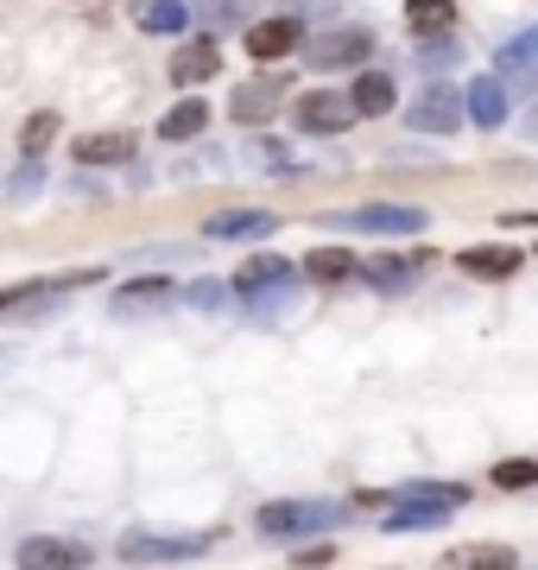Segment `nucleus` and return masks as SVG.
Here are the masks:
<instances>
[{"mask_svg": "<svg viewBox=\"0 0 538 570\" xmlns=\"http://www.w3.org/2000/svg\"><path fill=\"white\" fill-rule=\"evenodd\" d=\"M235 292H241V305H248L253 324H279L291 305H298V266L286 261H248L235 273Z\"/></svg>", "mask_w": 538, "mask_h": 570, "instance_id": "obj_1", "label": "nucleus"}, {"mask_svg": "<svg viewBox=\"0 0 538 570\" xmlns=\"http://www.w3.org/2000/svg\"><path fill=\"white\" fill-rule=\"evenodd\" d=\"M102 273H63V279H26L13 292H0V317L7 324H39V317H58L63 298L77 292V285H96Z\"/></svg>", "mask_w": 538, "mask_h": 570, "instance_id": "obj_2", "label": "nucleus"}, {"mask_svg": "<svg viewBox=\"0 0 538 570\" xmlns=\"http://www.w3.org/2000/svg\"><path fill=\"white\" fill-rule=\"evenodd\" d=\"M336 235H425L431 228V209L418 204H361V209H336L323 216Z\"/></svg>", "mask_w": 538, "mask_h": 570, "instance_id": "obj_3", "label": "nucleus"}, {"mask_svg": "<svg viewBox=\"0 0 538 570\" xmlns=\"http://www.w3.org/2000/svg\"><path fill=\"white\" fill-rule=\"evenodd\" d=\"M349 520L342 501H267L253 527L267 532V539H305V532H330Z\"/></svg>", "mask_w": 538, "mask_h": 570, "instance_id": "obj_4", "label": "nucleus"}, {"mask_svg": "<svg viewBox=\"0 0 538 570\" xmlns=\"http://www.w3.org/2000/svg\"><path fill=\"white\" fill-rule=\"evenodd\" d=\"M368 58H373L368 26H336V32L305 45V63H311V70H355V63H368Z\"/></svg>", "mask_w": 538, "mask_h": 570, "instance_id": "obj_5", "label": "nucleus"}, {"mask_svg": "<svg viewBox=\"0 0 538 570\" xmlns=\"http://www.w3.org/2000/svg\"><path fill=\"white\" fill-rule=\"evenodd\" d=\"M291 121L305 127V134H342V127H355V96L311 89V96H298V102H291Z\"/></svg>", "mask_w": 538, "mask_h": 570, "instance_id": "obj_6", "label": "nucleus"}, {"mask_svg": "<svg viewBox=\"0 0 538 570\" xmlns=\"http://www.w3.org/2000/svg\"><path fill=\"white\" fill-rule=\"evenodd\" d=\"M171 305H178V285H171V279H133V285H121V292L108 298V311H114V317H127V324L159 317V311H171Z\"/></svg>", "mask_w": 538, "mask_h": 570, "instance_id": "obj_7", "label": "nucleus"}, {"mask_svg": "<svg viewBox=\"0 0 538 570\" xmlns=\"http://www.w3.org/2000/svg\"><path fill=\"white\" fill-rule=\"evenodd\" d=\"M462 115H469V102L456 96L450 82H431V89L412 102V127H418V134H456Z\"/></svg>", "mask_w": 538, "mask_h": 570, "instance_id": "obj_8", "label": "nucleus"}, {"mask_svg": "<svg viewBox=\"0 0 538 570\" xmlns=\"http://www.w3.org/2000/svg\"><path fill=\"white\" fill-rule=\"evenodd\" d=\"M203 235L209 242H267V235H279V216L272 209H216L203 223Z\"/></svg>", "mask_w": 538, "mask_h": 570, "instance_id": "obj_9", "label": "nucleus"}, {"mask_svg": "<svg viewBox=\"0 0 538 570\" xmlns=\"http://www.w3.org/2000/svg\"><path fill=\"white\" fill-rule=\"evenodd\" d=\"M209 539H166V532H127L121 558L127 564H178V558H197Z\"/></svg>", "mask_w": 538, "mask_h": 570, "instance_id": "obj_10", "label": "nucleus"}, {"mask_svg": "<svg viewBox=\"0 0 538 570\" xmlns=\"http://www.w3.org/2000/svg\"><path fill=\"white\" fill-rule=\"evenodd\" d=\"M286 102V77H260V82H241L235 96H228V115L235 121H272Z\"/></svg>", "mask_w": 538, "mask_h": 570, "instance_id": "obj_11", "label": "nucleus"}, {"mask_svg": "<svg viewBox=\"0 0 538 570\" xmlns=\"http://www.w3.org/2000/svg\"><path fill=\"white\" fill-rule=\"evenodd\" d=\"M96 551L83 546V539H51V532H32V539H20V564L32 570H58V564H89Z\"/></svg>", "mask_w": 538, "mask_h": 570, "instance_id": "obj_12", "label": "nucleus"}, {"mask_svg": "<svg viewBox=\"0 0 538 570\" xmlns=\"http://www.w3.org/2000/svg\"><path fill=\"white\" fill-rule=\"evenodd\" d=\"M456 266H462L469 279H514L519 266H526V254H519V247H507V242H488V247H462V254H456Z\"/></svg>", "mask_w": 538, "mask_h": 570, "instance_id": "obj_13", "label": "nucleus"}, {"mask_svg": "<svg viewBox=\"0 0 538 570\" xmlns=\"http://www.w3.org/2000/svg\"><path fill=\"white\" fill-rule=\"evenodd\" d=\"M133 20H140V32H152V39H178V32H190V20H197V0H140Z\"/></svg>", "mask_w": 538, "mask_h": 570, "instance_id": "obj_14", "label": "nucleus"}, {"mask_svg": "<svg viewBox=\"0 0 538 570\" xmlns=\"http://www.w3.org/2000/svg\"><path fill=\"white\" fill-rule=\"evenodd\" d=\"M431 266V254H380V261H368L361 273H368L373 292H412V279Z\"/></svg>", "mask_w": 538, "mask_h": 570, "instance_id": "obj_15", "label": "nucleus"}, {"mask_svg": "<svg viewBox=\"0 0 538 570\" xmlns=\"http://www.w3.org/2000/svg\"><path fill=\"white\" fill-rule=\"evenodd\" d=\"M298 20H260V26H248V58H260V63H272V58H286V51H298Z\"/></svg>", "mask_w": 538, "mask_h": 570, "instance_id": "obj_16", "label": "nucleus"}, {"mask_svg": "<svg viewBox=\"0 0 538 570\" xmlns=\"http://www.w3.org/2000/svg\"><path fill=\"white\" fill-rule=\"evenodd\" d=\"M222 70V51L209 39H190V45H178V58H171V82H185V89H197V82H209Z\"/></svg>", "mask_w": 538, "mask_h": 570, "instance_id": "obj_17", "label": "nucleus"}, {"mask_svg": "<svg viewBox=\"0 0 538 570\" xmlns=\"http://www.w3.org/2000/svg\"><path fill=\"white\" fill-rule=\"evenodd\" d=\"M462 102H469V121H476V127H500V121H507V82H500V77H476Z\"/></svg>", "mask_w": 538, "mask_h": 570, "instance_id": "obj_18", "label": "nucleus"}, {"mask_svg": "<svg viewBox=\"0 0 538 570\" xmlns=\"http://www.w3.org/2000/svg\"><path fill=\"white\" fill-rule=\"evenodd\" d=\"M133 159V134H83L77 140V165H127Z\"/></svg>", "mask_w": 538, "mask_h": 570, "instance_id": "obj_19", "label": "nucleus"}, {"mask_svg": "<svg viewBox=\"0 0 538 570\" xmlns=\"http://www.w3.org/2000/svg\"><path fill=\"white\" fill-rule=\"evenodd\" d=\"M349 96H355V115H373V121H380V115L393 108V77H387V70H361Z\"/></svg>", "mask_w": 538, "mask_h": 570, "instance_id": "obj_20", "label": "nucleus"}, {"mask_svg": "<svg viewBox=\"0 0 538 570\" xmlns=\"http://www.w3.org/2000/svg\"><path fill=\"white\" fill-rule=\"evenodd\" d=\"M444 513H450V508H431V501H399V513H387V527H380V532H431V527H444Z\"/></svg>", "mask_w": 538, "mask_h": 570, "instance_id": "obj_21", "label": "nucleus"}, {"mask_svg": "<svg viewBox=\"0 0 538 570\" xmlns=\"http://www.w3.org/2000/svg\"><path fill=\"white\" fill-rule=\"evenodd\" d=\"M406 20H412V32H450L456 26V0H406Z\"/></svg>", "mask_w": 538, "mask_h": 570, "instance_id": "obj_22", "label": "nucleus"}, {"mask_svg": "<svg viewBox=\"0 0 538 570\" xmlns=\"http://www.w3.org/2000/svg\"><path fill=\"white\" fill-rule=\"evenodd\" d=\"M305 273H311V279H323V285H336V279H349V273H361V266H355L349 247H317L311 261H305Z\"/></svg>", "mask_w": 538, "mask_h": 570, "instance_id": "obj_23", "label": "nucleus"}, {"mask_svg": "<svg viewBox=\"0 0 538 570\" xmlns=\"http://www.w3.org/2000/svg\"><path fill=\"white\" fill-rule=\"evenodd\" d=\"M393 501H431V508H462V501H469V489H462V482H406V489H399Z\"/></svg>", "mask_w": 538, "mask_h": 570, "instance_id": "obj_24", "label": "nucleus"}, {"mask_svg": "<svg viewBox=\"0 0 538 570\" xmlns=\"http://www.w3.org/2000/svg\"><path fill=\"white\" fill-rule=\"evenodd\" d=\"M203 127H209V108L203 102H178L166 121H159V134H166V140H197Z\"/></svg>", "mask_w": 538, "mask_h": 570, "instance_id": "obj_25", "label": "nucleus"}, {"mask_svg": "<svg viewBox=\"0 0 538 570\" xmlns=\"http://www.w3.org/2000/svg\"><path fill=\"white\" fill-rule=\"evenodd\" d=\"M248 153H253V159H260V165H267L272 178H298V171H305V165H298V153H291L286 140H253Z\"/></svg>", "mask_w": 538, "mask_h": 570, "instance_id": "obj_26", "label": "nucleus"}, {"mask_svg": "<svg viewBox=\"0 0 538 570\" xmlns=\"http://www.w3.org/2000/svg\"><path fill=\"white\" fill-rule=\"evenodd\" d=\"M51 140H58V115H51V108H44V115H32V121L20 127V153H26V159H39Z\"/></svg>", "mask_w": 538, "mask_h": 570, "instance_id": "obj_27", "label": "nucleus"}, {"mask_svg": "<svg viewBox=\"0 0 538 570\" xmlns=\"http://www.w3.org/2000/svg\"><path fill=\"white\" fill-rule=\"evenodd\" d=\"M488 482H495V489H532L538 482V456H507V463H495Z\"/></svg>", "mask_w": 538, "mask_h": 570, "instance_id": "obj_28", "label": "nucleus"}, {"mask_svg": "<svg viewBox=\"0 0 538 570\" xmlns=\"http://www.w3.org/2000/svg\"><path fill=\"white\" fill-rule=\"evenodd\" d=\"M450 564H495V570H507V564H514V551H507V546H456Z\"/></svg>", "mask_w": 538, "mask_h": 570, "instance_id": "obj_29", "label": "nucleus"}, {"mask_svg": "<svg viewBox=\"0 0 538 570\" xmlns=\"http://www.w3.org/2000/svg\"><path fill=\"white\" fill-rule=\"evenodd\" d=\"M222 298H228V292L216 279H197V285H185V292H178V305H197V311H216Z\"/></svg>", "mask_w": 538, "mask_h": 570, "instance_id": "obj_30", "label": "nucleus"}, {"mask_svg": "<svg viewBox=\"0 0 538 570\" xmlns=\"http://www.w3.org/2000/svg\"><path fill=\"white\" fill-rule=\"evenodd\" d=\"M197 20H216V26L248 20V0H197Z\"/></svg>", "mask_w": 538, "mask_h": 570, "instance_id": "obj_31", "label": "nucleus"}, {"mask_svg": "<svg viewBox=\"0 0 538 570\" xmlns=\"http://www.w3.org/2000/svg\"><path fill=\"white\" fill-rule=\"evenodd\" d=\"M39 184H44V165H39V159H26L20 171H13V184H7V197H13V204H26Z\"/></svg>", "mask_w": 538, "mask_h": 570, "instance_id": "obj_32", "label": "nucleus"}, {"mask_svg": "<svg viewBox=\"0 0 538 570\" xmlns=\"http://www.w3.org/2000/svg\"><path fill=\"white\" fill-rule=\"evenodd\" d=\"M526 58H538V32H519V39L500 45V63H526Z\"/></svg>", "mask_w": 538, "mask_h": 570, "instance_id": "obj_33", "label": "nucleus"}, {"mask_svg": "<svg viewBox=\"0 0 538 570\" xmlns=\"http://www.w3.org/2000/svg\"><path fill=\"white\" fill-rule=\"evenodd\" d=\"M514 70V89L519 96H538V58H526V63H507Z\"/></svg>", "mask_w": 538, "mask_h": 570, "instance_id": "obj_34", "label": "nucleus"}, {"mask_svg": "<svg viewBox=\"0 0 538 570\" xmlns=\"http://www.w3.org/2000/svg\"><path fill=\"white\" fill-rule=\"evenodd\" d=\"M450 58H456V45L437 32V45H425V63H450Z\"/></svg>", "mask_w": 538, "mask_h": 570, "instance_id": "obj_35", "label": "nucleus"}, {"mask_svg": "<svg viewBox=\"0 0 538 570\" xmlns=\"http://www.w3.org/2000/svg\"><path fill=\"white\" fill-rule=\"evenodd\" d=\"M507 223H526V228H532V223H538V209H519V216H507Z\"/></svg>", "mask_w": 538, "mask_h": 570, "instance_id": "obj_36", "label": "nucleus"}, {"mask_svg": "<svg viewBox=\"0 0 538 570\" xmlns=\"http://www.w3.org/2000/svg\"><path fill=\"white\" fill-rule=\"evenodd\" d=\"M526 134H538V108H532V121H526Z\"/></svg>", "mask_w": 538, "mask_h": 570, "instance_id": "obj_37", "label": "nucleus"}, {"mask_svg": "<svg viewBox=\"0 0 538 570\" xmlns=\"http://www.w3.org/2000/svg\"><path fill=\"white\" fill-rule=\"evenodd\" d=\"M532 254H538V247H532Z\"/></svg>", "mask_w": 538, "mask_h": 570, "instance_id": "obj_38", "label": "nucleus"}]
</instances>
